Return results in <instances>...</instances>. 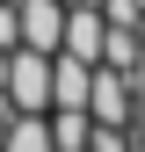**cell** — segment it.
Wrapping results in <instances>:
<instances>
[{
	"instance_id": "2",
	"label": "cell",
	"mask_w": 145,
	"mask_h": 152,
	"mask_svg": "<svg viewBox=\"0 0 145 152\" xmlns=\"http://www.w3.org/2000/svg\"><path fill=\"white\" fill-rule=\"evenodd\" d=\"M15 15H22V44L58 58V44H65V0H15Z\"/></svg>"
},
{
	"instance_id": "1",
	"label": "cell",
	"mask_w": 145,
	"mask_h": 152,
	"mask_svg": "<svg viewBox=\"0 0 145 152\" xmlns=\"http://www.w3.org/2000/svg\"><path fill=\"white\" fill-rule=\"evenodd\" d=\"M0 87H7V102L22 109V116H51V51L15 44V51H7V72H0Z\"/></svg>"
},
{
	"instance_id": "8",
	"label": "cell",
	"mask_w": 145,
	"mask_h": 152,
	"mask_svg": "<svg viewBox=\"0 0 145 152\" xmlns=\"http://www.w3.org/2000/svg\"><path fill=\"white\" fill-rule=\"evenodd\" d=\"M138 152H145V145H138Z\"/></svg>"
},
{
	"instance_id": "4",
	"label": "cell",
	"mask_w": 145,
	"mask_h": 152,
	"mask_svg": "<svg viewBox=\"0 0 145 152\" xmlns=\"http://www.w3.org/2000/svg\"><path fill=\"white\" fill-rule=\"evenodd\" d=\"M87 87H94V65L58 51L51 58V109H87Z\"/></svg>"
},
{
	"instance_id": "3",
	"label": "cell",
	"mask_w": 145,
	"mask_h": 152,
	"mask_svg": "<svg viewBox=\"0 0 145 152\" xmlns=\"http://www.w3.org/2000/svg\"><path fill=\"white\" fill-rule=\"evenodd\" d=\"M102 44H109V15H102V7H72V0H65V44H58V51L102 65Z\"/></svg>"
},
{
	"instance_id": "7",
	"label": "cell",
	"mask_w": 145,
	"mask_h": 152,
	"mask_svg": "<svg viewBox=\"0 0 145 152\" xmlns=\"http://www.w3.org/2000/svg\"><path fill=\"white\" fill-rule=\"evenodd\" d=\"M87 152H138V145H131V130H116V123H94Z\"/></svg>"
},
{
	"instance_id": "6",
	"label": "cell",
	"mask_w": 145,
	"mask_h": 152,
	"mask_svg": "<svg viewBox=\"0 0 145 152\" xmlns=\"http://www.w3.org/2000/svg\"><path fill=\"white\" fill-rule=\"evenodd\" d=\"M87 138H94V116L87 109H51V145L58 152H87Z\"/></svg>"
},
{
	"instance_id": "5",
	"label": "cell",
	"mask_w": 145,
	"mask_h": 152,
	"mask_svg": "<svg viewBox=\"0 0 145 152\" xmlns=\"http://www.w3.org/2000/svg\"><path fill=\"white\" fill-rule=\"evenodd\" d=\"M0 152H58V145H51V116H22V109H15Z\"/></svg>"
}]
</instances>
